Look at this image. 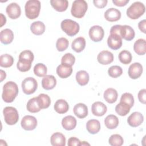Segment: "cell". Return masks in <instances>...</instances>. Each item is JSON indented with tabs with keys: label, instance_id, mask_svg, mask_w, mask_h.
<instances>
[{
	"label": "cell",
	"instance_id": "obj_26",
	"mask_svg": "<svg viewBox=\"0 0 146 146\" xmlns=\"http://www.w3.org/2000/svg\"><path fill=\"white\" fill-rule=\"evenodd\" d=\"M86 129L91 134H96L100 129V123L96 119L89 120L86 123Z\"/></svg>",
	"mask_w": 146,
	"mask_h": 146
},
{
	"label": "cell",
	"instance_id": "obj_36",
	"mask_svg": "<svg viewBox=\"0 0 146 146\" xmlns=\"http://www.w3.org/2000/svg\"><path fill=\"white\" fill-rule=\"evenodd\" d=\"M14 63L13 57L7 54L1 55L0 56V66L2 67L8 68Z\"/></svg>",
	"mask_w": 146,
	"mask_h": 146
},
{
	"label": "cell",
	"instance_id": "obj_19",
	"mask_svg": "<svg viewBox=\"0 0 146 146\" xmlns=\"http://www.w3.org/2000/svg\"><path fill=\"white\" fill-rule=\"evenodd\" d=\"M56 84V79L52 75H46L42 80V87L46 90L53 89Z\"/></svg>",
	"mask_w": 146,
	"mask_h": 146
},
{
	"label": "cell",
	"instance_id": "obj_1",
	"mask_svg": "<svg viewBox=\"0 0 146 146\" xmlns=\"http://www.w3.org/2000/svg\"><path fill=\"white\" fill-rule=\"evenodd\" d=\"M34 56L30 50H24L19 55V60L17 64L18 70L21 72H26L31 68Z\"/></svg>",
	"mask_w": 146,
	"mask_h": 146
},
{
	"label": "cell",
	"instance_id": "obj_40",
	"mask_svg": "<svg viewBox=\"0 0 146 146\" xmlns=\"http://www.w3.org/2000/svg\"><path fill=\"white\" fill-rule=\"evenodd\" d=\"M108 143L112 146H121L123 144L124 140L121 135L113 134L110 137Z\"/></svg>",
	"mask_w": 146,
	"mask_h": 146
},
{
	"label": "cell",
	"instance_id": "obj_24",
	"mask_svg": "<svg viewBox=\"0 0 146 146\" xmlns=\"http://www.w3.org/2000/svg\"><path fill=\"white\" fill-rule=\"evenodd\" d=\"M62 125L65 129L70 131L74 129L76 125V119L71 116H66L63 118L62 120Z\"/></svg>",
	"mask_w": 146,
	"mask_h": 146
},
{
	"label": "cell",
	"instance_id": "obj_29",
	"mask_svg": "<svg viewBox=\"0 0 146 146\" xmlns=\"http://www.w3.org/2000/svg\"><path fill=\"white\" fill-rule=\"evenodd\" d=\"M54 108L57 113L59 114H63L66 113L68 111L69 109V106L68 103L65 100L59 99L55 103Z\"/></svg>",
	"mask_w": 146,
	"mask_h": 146
},
{
	"label": "cell",
	"instance_id": "obj_30",
	"mask_svg": "<svg viewBox=\"0 0 146 146\" xmlns=\"http://www.w3.org/2000/svg\"><path fill=\"white\" fill-rule=\"evenodd\" d=\"M50 3L52 7L59 12L66 11L68 6V2L67 0H51Z\"/></svg>",
	"mask_w": 146,
	"mask_h": 146
},
{
	"label": "cell",
	"instance_id": "obj_20",
	"mask_svg": "<svg viewBox=\"0 0 146 146\" xmlns=\"http://www.w3.org/2000/svg\"><path fill=\"white\" fill-rule=\"evenodd\" d=\"M73 111L74 114L80 119H83L88 115L87 106L82 103L76 104L73 108Z\"/></svg>",
	"mask_w": 146,
	"mask_h": 146
},
{
	"label": "cell",
	"instance_id": "obj_34",
	"mask_svg": "<svg viewBox=\"0 0 146 146\" xmlns=\"http://www.w3.org/2000/svg\"><path fill=\"white\" fill-rule=\"evenodd\" d=\"M36 99L41 110L47 108L51 104L50 98L47 94H40L36 97Z\"/></svg>",
	"mask_w": 146,
	"mask_h": 146
},
{
	"label": "cell",
	"instance_id": "obj_32",
	"mask_svg": "<svg viewBox=\"0 0 146 146\" xmlns=\"http://www.w3.org/2000/svg\"><path fill=\"white\" fill-rule=\"evenodd\" d=\"M76 80L80 86L86 85L89 81L90 77L88 72L84 70H80L76 74Z\"/></svg>",
	"mask_w": 146,
	"mask_h": 146
},
{
	"label": "cell",
	"instance_id": "obj_53",
	"mask_svg": "<svg viewBox=\"0 0 146 146\" xmlns=\"http://www.w3.org/2000/svg\"><path fill=\"white\" fill-rule=\"evenodd\" d=\"M80 145H90V144L89 143H88L87 142L85 141H83L82 142H80Z\"/></svg>",
	"mask_w": 146,
	"mask_h": 146
},
{
	"label": "cell",
	"instance_id": "obj_42",
	"mask_svg": "<svg viewBox=\"0 0 146 146\" xmlns=\"http://www.w3.org/2000/svg\"><path fill=\"white\" fill-rule=\"evenodd\" d=\"M69 44L68 40L64 37L59 38L58 39L56 42V48L59 51H63L66 50Z\"/></svg>",
	"mask_w": 146,
	"mask_h": 146
},
{
	"label": "cell",
	"instance_id": "obj_37",
	"mask_svg": "<svg viewBox=\"0 0 146 146\" xmlns=\"http://www.w3.org/2000/svg\"><path fill=\"white\" fill-rule=\"evenodd\" d=\"M26 108L27 110L31 113L38 112L40 111L41 110L38 104L36 97L33 98L28 101L26 105Z\"/></svg>",
	"mask_w": 146,
	"mask_h": 146
},
{
	"label": "cell",
	"instance_id": "obj_17",
	"mask_svg": "<svg viewBox=\"0 0 146 146\" xmlns=\"http://www.w3.org/2000/svg\"><path fill=\"white\" fill-rule=\"evenodd\" d=\"M92 113L96 116H102L107 112V106L101 102H94L91 107Z\"/></svg>",
	"mask_w": 146,
	"mask_h": 146
},
{
	"label": "cell",
	"instance_id": "obj_11",
	"mask_svg": "<svg viewBox=\"0 0 146 146\" xmlns=\"http://www.w3.org/2000/svg\"><path fill=\"white\" fill-rule=\"evenodd\" d=\"M6 11L9 17L12 19L18 18L21 14V9L19 5L15 2L8 5L6 7Z\"/></svg>",
	"mask_w": 146,
	"mask_h": 146
},
{
	"label": "cell",
	"instance_id": "obj_6",
	"mask_svg": "<svg viewBox=\"0 0 146 146\" xmlns=\"http://www.w3.org/2000/svg\"><path fill=\"white\" fill-rule=\"evenodd\" d=\"M60 27L62 30L70 36H73L77 34L80 29L79 25L76 22L70 19L62 21Z\"/></svg>",
	"mask_w": 146,
	"mask_h": 146
},
{
	"label": "cell",
	"instance_id": "obj_43",
	"mask_svg": "<svg viewBox=\"0 0 146 146\" xmlns=\"http://www.w3.org/2000/svg\"><path fill=\"white\" fill-rule=\"evenodd\" d=\"M75 62V58L71 53H66L62 58L61 64L71 66L74 65Z\"/></svg>",
	"mask_w": 146,
	"mask_h": 146
},
{
	"label": "cell",
	"instance_id": "obj_47",
	"mask_svg": "<svg viewBox=\"0 0 146 146\" xmlns=\"http://www.w3.org/2000/svg\"><path fill=\"white\" fill-rule=\"evenodd\" d=\"M107 0H94L93 3L94 5L98 8H103L104 7L107 3Z\"/></svg>",
	"mask_w": 146,
	"mask_h": 146
},
{
	"label": "cell",
	"instance_id": "obj_21",
	"mask_svg": "<svg viewBox=\"0 0 146 146\" xmlns=\"http://www.w3.org/2000/svg\"><path fill=\"white\" fill-rule=\"evenodd\" d=\"M56 74L61 78H67L70 76L72 72V68L71 66L66 64H60L56 68Z\"/></svg>",
	"mask_w": 146,
	"mask_h": 146
},
{
	"label": "cell",
	"instance_id": "obj_5",
	"mask_svg": "<svg viewBox=\"0 0 146 146\" xmlns=\"http://www.w3.org/2000/svg\"><path fill=\"white\" fill-rule=\"evenodd\" d=\"M88 5L84 0H75L73 2L71 13L72 16L77 18L83 17L87 10Z\"/></svg>",
	"mask_w": 146,
	"mask_h": 146
},
{
	"label": "cell",
	"instance_id": "obj_16",
	"mask_svg": "<svg viewBox=\"0 0 146 146\" xmlns=\"http://www.w3.org/2000/svg\"><path fill=\"white\" fill-rule=\"evenodd\" d=\"M104 17L108 21L115 22L120 19L121 13L118 9L112 7L107 9L105 11Z\"/></svg>",
	"mask_w": 146,
	"mask_h": 146
},
{
	"label": "cell",
	"instance_id": "obj_51",
	"mask_svg": "<svg viewBox=\"0 0 146 146\" xmlns=\"http://www.w3.org/2000/svg\"><path fill=\"white\" fill-rule=\"evenodd\" d=\"M1 26L2 27L3 25H5L6 23V17H5V16L3 15V14L2 13H1Z\"/></svg>",
	"mask_w": 146,
	"mask_h": 146
},
{
	"label": "cell",
	"instance_id": "obj_2",
	"mask_svg": "<svg viewBox=\"0 0 146 146\" xmlns=\"http://www.w3.org/2000/svg\"><path fill=\"white\" fill-rule=\"evenodd\" d=\"M18 94L17 84L12 81L6 82L3 87L2 98L6 103L13 102Z\"/></svg>",
	"mask_w": 146,
	"mask_h": 146
},
{
	"label": "cell",
	"instance_id": "obj_44",
	"mask_svg": "<svg viewBox=\"0 0 146 146\" xmlns=\"http://www.w3.org/2000/svg\"><path fill=\"white\" fill-rule=\"evenodd\" d=\"M120 102H124L128 104L130 106V107L132 108L134 104V98L133 95L131 93L125 92L121 95Z\"/></svg>",
	"mask_w": 146,
	"mask_h": 146
},
{
	"label": "cell",
	"instance_id": "obj_33",
	"mask_svg": "<svg viewBox=\"0 0 146 146\" xmlns=\"http://www.w3.org/2000/svg\"><path fill=\"white\" fill-rule=\"evenodd\" d=\"M119 119L114 115H109L104 119V124L108 129H115L119 125Z\"/></svg>",
	"mask_w": 146,
	"mask_h": 146
},
{
	"label": "cell",
	"instance_id": "obj_13",
	"mask_svg": "<svg viewBox=\"0 0 146 146\" xmlns=\"http://www.w3.org/2000/svg\"><path fill=\"white\" fill-rule=\"evenodd\" d=\"M144 120V116L139 112H134L131 114L128 119V124L132 127H136L141 124Z\"/></svg>",
	"mask_w": 146,
	"mask_h": 146
},
{
	"label": "cell",
	"instance_id": "obj_4",
	"mask_svg": "<svg viewBox=\"0 0 146 146\" xmlns=\"http://www.w3.org/2000/svg\"><path fill=\"white\" fill-rule=\"evenodd\" d=\"M144 5L139 1L133 3L127 10V15L132 19H137L145 13Z\"/></svg>",
	"mask_w": 146,
	"mask_h": 146
},
{
	"label": "cell",
	"instance_id": "obj_7",
	"mask_svg": "<svg viewBox=\"0 0 146 146\" xmlns=\"http://www.w3.org/2000/svg\"><path fill=\"white\" fill-rule=\"evenodd\" d=\"M3 114L5 121L8 125L15 124L19 120L18 112L13 107H6L3 110Z\"/></svg>",
	"mask_w": 146,
	"mask_h": 146
},
{
	"label": "cell",
	"instance_id": "obj_10",
	"mask_svg": "<svg viewBox=\"0 0 146 146\" xmlns=\"http://www.w3.org/2000/svg\"><path fill=\"white\" fill-rule=\"evenodd\" d=\"M21 127L26 131H32L34 129L37 125L36 119L31 115L25 116L21 122Z\"/></svg>",
	"mask_w": 146,
	"mask_h": 146
},
{
	"label": "cell",
	"instance_id": "obj_52",
	"mask_svg": "<svg viewBox=\"0 0 146 146\" xmlns=\"http://www.w3.org/2000/svg\"><path fill=\"white\" fill-rule=\"evenodd\" d=\"M0 72H1V82H2L6 78V72L2 70H1Z\"/></svg>",
	"mask_w": 146,
	"mask_h": 146
},
{
	"label": "cell",
	"instance_id": "obj_49",
	"mask_svg": "<svg viewBox=\"0 0 146 146\" xmlns=\"http://www.w3.org/2000/svg\"><path fill=\"white\" fill-rule=\"evenodd\" d=\"M138 27L141 32H143L144 34L146 33V21H145V19H143L139 22Z\"/></svg>",
	"mask_w": 146,
	"mask_h": 146
},
{
	"label": "cell",
	"instance_id": "obj_22",
	"mask_svg": "<svg viewBox=\"0 0 146 146\" xmlns=\"http://www.w3.org/2000/svg\"><path fill=\"white\" fill-rule=\"evenodd\" d=\"M51 144L53 146H64L66 145V137L60 132H55L50 139Z\"/></svg>",
	"mask_w": 146,
	"mask_h": 146
},
{
	"label": "cell",
	"instance_id": "obj_38",
	"mask_svg": "<svg viewBox=\"0 0 146 146\" xmlns=\"http://www.w3.org/2000/svg\"><path fill=\"white\" fill-rule=\"evenodd\" d=\"M119 59L121 63L124 64L130 63L132 59L131 53L128 50H123L119 54Z\"/></svg>",
	"mask_w": 146,
	"mask_h": 146
},
{
	"label": "cell",
	"instance_id": "obj_46",
	"mask_svg": "<svg viewBox=\"0 0 146 146\" xmlns=\"http://www.w3.org/2000/svg\"><path fill=\"white\" fill-rule=\"evenodd\" d=\"M80 141L75 137H71L68 140L67 145L68 146H79L80 145Z\"/></svg>",
	"mask_w": 146,
	"mask_h": 146
},
{
	"label": "cell",
	"instance_id": "obj_45",
	"mask_svg": "<svg viewBox=\"0 0 146 146\" xmlns=\"http://www.w3.org/2000/svg\"><path fill=\"white\" fill-rule=\"evenodd\" d=\"M138 99L141 103L145 104L146 103V90L142 89L140 90L137 95Z\"/></svg>",
	"mask_w": 146,
	"mask_h": 146
},
{
	"label": "cell",
	"instance_id": "obj_39",
	"mask_svg": "<svg viewBox=\"0 0 146 146\" xmlns=\"http://www.w3.org/2000/svg\"><path fill=\"white\" fill-rule=\"evenodd\" d=\"M47 68L46 65L43 63H39L35 65L34 67V72L35 75L39 77H44L46 75Z\"/></svg>",
	"mask_w": 146,
	"mask_h": 146
},
{
	"label": "cell",
	"instance_id": "obj_23",
	"mask_svg": "<svg viewBox=\"0 0 146 146\" xmlns=\"http://www.w3.org/2000/svg\"><path fill=\"white\" fill-rule=\"evenodd\" d=\"M14 39V33L9 29L2 30L0 33L1 42L5 44L11 43Z\"/></svg>",
	"mask_w": 146,
	"mask_h": 146
},
{
	"label": "cell",
	"instance_id": "obj_27",
	"mask_svg": "<svg viewBox=\"0 0 146 146\" xmlns=\"http://www.w3.org/2000/svg\"><path fill=\"white\" fill-rule=\"evenodd\" d=\"M133 50L139 55H143L146 52V41L145 39L140 38L133 44Z\"/></svg>",
	"mask_w": 146,
	"mask_h": 146
},
{
	"label": "cell",
	"instance_id": "obj_14",
	"mask_svg": "<svg viewBox=\"0 0 146 146\" xmlns=\"http://www.w3.org/2000/svg\"><path fill=\"white\" fill-rule=\"evenodd\" d=\"M108 47L114 50L119 49L122 46V38L116 34H110L107 39Z\"/></svg>",
	"mask_w": 146,
	"mask_h": 146
},
{
	"label": "cell",
	"instance_id": "obj_3",
	"mask_svg": "<svg viewBox=\"0 0 146 146\" xmlns=\"http://www.w3.org/2000/svg\"><path fill=\"white\" fill-rule=\"evenodd\" d=\"M40 2L38 0L27 1L25 6V14L29 19L36 18L39 14L40 10Z\"/></svg>",
	"mask_w": 146,
	"mask_h": 146
},
{
	"label": "cell",
	"instance_id": "obj_50",
	"mask_svg": "<svg viewBox=\"0 0 146 146\" xmlns=\"http://www.w3.org/2000/svg\"><path fill=\"white\" fill-rule=\"evenodd\" d=\"M112 2L115 5L121 7L126 5L129 2V0H112Z\"/></svg>",
	"mask_w": 146,
	"mask_h": 146
},
{
	"label": "cell",
	"instance_id": "obj_9",
	"mask_svg": "<svg viewBox=\"0 0 146 146\" xmlns=\"http://www.w3.org/2000/svg\"><path fill=\"white\" fill-rule=\"evenodd\" d=\"M104 35V30L99 25L93 26L89 30V36L90 39L95 42L101 41L103 39Z\"/></svg>",
	"mask_w": 146,
	"mask_h": 146
},
{
	"label": "cell",
	"instance_id": "obj_18",
	"mask_svg": "<svg viewBox=\"0 0 146 146\" xmlns=\"http://www.w3.org/2000/svg\"><path fill=\"white\" fill-rule=\"evenodd\" d=\"M135 35V31L132 27L128 25H121L120 29V36L121 38L130 41L134 38Z\"/></svg>",
	"mask_w": 146,
	"mask_h": 146
},
{
	"label": "cell",
	"instance_id": "obj_25",
	"mask_svg": "<svg viewBox=\"0 0 146 146\" xmlns=\"http://www.w3.org/2000/svg\"><path fill=\"white\" fill-rule=\"evenodd\" d=\"M103 96L104 99L107 103L112 104L116 101L118 94L115 89L113 88H108L104 91Z\"/></svg>",
	"mask_w": 146,
	"mask_h": 146
},
{
	"label": "cell",
	"instance_id": "obj_15",
	"mask_svg": "<svg viewBox=\"0 0 146 146\" xmlns=\"http://www.w3.org/2000/svg\"><path fill=\"white\" fill-rule=\"evenodd\" d=\"M97 59L98 62L102 64H108L113 62V55L110 51H102L98 55Z\"/></svg>",
	"mask_w": 146,
	"mask_h": 146
},
{
	"label": "cell",
	"instance_id": "obj_35",
	"mask_svg": "<svg viewBox=\"0 0 146 146\" xmlns=\"http://www.w3.org/2000/svg\"><path fill=\"white\" fill-rule=\"evenodd\" d=\"M130 109L131 107L128 104L122 102H120L115 107L116 112L121 116L127 115L129 112Z\"/></svg>",
	"mask_w": 146,
	"mask_h": 146
},
{
	"label": "cell",
	"instance_id": "obj_31",
	"mask_svg": "<svg viewBox=\"0 0 146 146\" xmlns=\"http://www.w3.org/2000/svg\"><path fill=\"white\" fill-rule=\"evenodd\" d=\"M45 25L41 21H35L33 22L30 26L31 32L36 35H40L44 33L45 31Z\"/></svg>",
	"mask_w": 146,
	"mask_h": 146
},
{
	"label": "cell",
	"instance_id": "obj_12",
	"mask_svg": "<svg viewBox=\"0 0 146 146\" xmlns=\"http://www.w3.org/2000/svg\"><path fill=\"white\" fill-rule=\"evenodd\" d=\"M143 70L142 65L140 63L135 62L129 66L128 74L131 79H136L141 75Z\"/></svg>",
	"mask_w": 146,
	"mask_h": 146
},
{
	"label": "cell",
	"instance_id": "obj_48",
	"mask_svg": "<svg viewBox=\"0 0 146 146\" xmlns=\"http://www.w3.org/2000/svg\"><path fill=\"white\" fill-rule=\"evenodd\" d=\"M121 25H116L113 26L110 29V34H116L120 36V29Z\"/></svg>",
	"mask_w": 146,
	"mask_h": 146
},
{
	"label": "cell",
	"instance_id": "obj_28",
	"mask_svg": "<svg viewBox=\"0 0 146 146\" xmlns=\"http://www.w3.org/2000/svg\"><path fill=\"white\" fill-rule=\"evenodd\" d=\"M85 47H86V40L82 36H80L75 39L72 41L71 44L72 49L76 52H82L84 49Z\"/></svg>",
	"mask_w": 146,
	"mask_h": 146
},
{
	"label": "cell",
	"instance_id": "obj_41",
	"mask_svg": "<svg viewBox=\"0 0 146 146\" xmlns=\"http://www.w3.org/2000/svg\"><path fill=\"white\" fill-rule=\"evenodd\" d=\"M108 74L111 78H116L123 74V70L119 66H112L108 70Z\"/></svg>",
	"mask_w": 146,
	"mask_h": 146
},
{
	"label": "cell",
	"instance_id": "obj_8",
	"mask_svg": "<svg viewBox=\"0 0 146 146\" xmlns=\"http://www.w3.org/2000/svg\"><path fill=\"white\" fill-rule=\"evenodd\" d=\"M38 87V83L36 79L32 77L25 78L22 82L23 92L27 95H30L35 92Z\"/></svg>",
	"mask_w": 146,
	"mask_h": 146
}]
</instances>
